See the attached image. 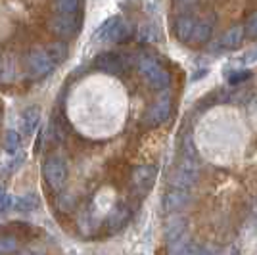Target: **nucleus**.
Returning <instances> with one entry per match:
<instances>
[{
	"label": "nucleus",
	"mask_w": 257,
	"mask_h": 255,
	"mask_svg": "<svg viewBox=\"0 0 257 255\" xmlns=\"http://www.w3.org/2000/svg\"><path fill=\"white\" fill-rule=\"evenodd\" d=\"M43 179L44 184L48 186L50 192H60L65 186L67 182V177H69V165H67V160H65L62 154H50L46 156L43 161Z\"/></svg>",
	"instance_id": "obj_1"
},
{
	"label": "nucleus",
	"mask_w": 257,
	"mask_h": 255,
	"mask_svg": "<svg viewBox=\"0 0 257 255\" xmlns=\"http://www.w3.org/2000/svg\"><path fill=\"white\" fill-rule=\"evenodd\" d=\"M22 67L31 81H41V79L48 77L50 73H54V69L58 65L48 56L46 48H31L29 52H25V56H23Z\"/></svg>",
	"instance_id": "obj_2"
},
{
	"label": "nucleus",
	"mask_w": 257,
	"mask_h": 255,
	"mask_svg": "<svg viewBox=\"0 0 257 255\" xmlns=\"http://www.w3.org/2000/svg\"><path fill=\"white\" fill-rule=\"evenodd\" d=\"M198 179H200L198 158H186V156H182L181 161L177 163V167L169 175V186L192 190L194 186H196V182H198Z\"/></svg>",
	"instance_id": "obj_3"
},
{
	"label": "nucleus",
	"mask_w": 257,
	"mask_h": 255,
	"mask_svg": "<svg viewBox=\"0 0 257 255\" xmlns=\"http://www.w3.org/2000/svg\"><path fill=\"white\" fill-rule=\"evenodd\" d=\"M139 71L144 77V81L154 90H165L171 83V75L163 65L154 60L152 56H140L139 58Z\"/></svg>",
	"instance_id": "obj_4"
},
{
	"label": "nucleus",
	"mask_w": 257,
	"mask_h": 255,
	"mask_svg": "<svg viewBox=\"0 0 257 255\" xmlns=\"http://www.w3.org/2000/svg\"><path fill=\"white\" fill-rule=\"evenodd\" d=\"M131 35H133L131 23L117 18V16L104 22L100 25V29L94 33L98 41H109V43H125V41H128Z\"/></svg>",
	"instance_id": "obj_5"
},
{
	"label": "nucleus",
	"mask_w": 257,
	"mask_h": 255,
	"mask_svg": "<svg viewBox=\"0 0 257 255\" xmlns=\"http://www.w3.org/2000/svg\"><path fill=\"white\" fill-rule=\"evenodd\" d=\"M48 29L54 33L58 39L62 41H69L73 39L79 29H81V22L77 20V14H56L48 22Z\"/></svg>",
	"instance_id": "obj_6"
},
{
	"label": "nucleus",
	"mask_w": 257,
	"mask_h": 255,
	"mask_svg": "<svg viewBox=\"0 0 257 255\" xmlns=\"http://www.w3.org/2000/svg\"><path fill=\"white\" fill-rule=\"evenodd\" d=\"M158 179V169L154 165H137L131 173V188L137 196H146Z\"/></svg>",
	"instance_id": "obj_7"
},
{
	"label": "nucleus",
	"mask_w": 257,
	"mask_h": 255,
	"mask_svg": "<svg viewBox=\"0 0 257 255\" xmlns=\"http://www.w3.org/2000/svg\"><path fill=\"white\" fill-rule=\"evenodd\" d=\"M171 94L169 92H165V94H161L154 104L150 106V109L146 111V117H144V123L148 125V127H160L163 125L169 115H171Z\"/></svg>",
	"instance_id": "obj_8"
},
{
	"label": "nucleus",
	"mask_w": 257,
	"mask_h": 255,
	"mask_svg": "<svg viewBox=\"0 0 257 255\" xmlns=\"http://www.w3.org/2000/svg\"><path fill=\"white\" fill-rule=\"evenodd\" d=\"M98 71L107 75H121L125 71V60L121 54L115 52H102L98 54V58L94 60Z\"/></svg>",
	"instance_id": "obj_9"
},
{
	"label": "nucleus",
	"mask_w": 257,
	"mask_h": 255,
	"mask_svg": "<svg viewBox=\"0 0 257 255\" xmlns=\"http://www.w3.org/2000/svg\"><path fill=\"white\" fill-rule=\"evenodd\" d=\"M188 203H190V190L171 186V188L167 190V194L163 196V211L177 213L179 209L186 207Z\"/></svg>",
	"instance_id": "obj_10"
},
{
	"label": "nucleus",
	"mask_w": 257,
	"mask_h": 255,
	"mask_svg": "<svg viewBox=\"0 0 257 255\" xmlns=\"http://www.w3.org/2000/svg\"><path fill=\"white\" fill-rule=\"evenodd\" d=\"M128 221H131V207L127 203H119L117 207H113V211L107 215L106 226L109 232H117Z\"/></svg>",
	"instance_id": "obj_11"
},
{
	"label": "nucleus",
	"mask_w": 257,
	"mask_h": 255,
	"mask_svg": "<svg viewBox=\"0 0 257 255\" xmlns=\"http://www.w3.org/2000/svg\"><path fill=\"white\" fill-rule=\"evenodd\" d=\"M215 27V18L209 16L207 20H196V27L192 33V44H204L211 39V33Z\"/></svg>",
	"instance_id": "obj_12"
},
{
	"label": "nucleus",
	"mask_w": 257,
	"mask_h": 255,
	"mask_svg": "<svg viewBox=\"0 0 257 255\" xmlns=\"http://www.w3.org/2000/svg\"><path fill=\"white\" fill-rule=\"evenodd\" d=\"M196 27V18L192 16H179L175 20V35L182 43H190L192 41V33Z\"/></svg>",
	"instance_id": "obj_13"
},
{
	"label": "nucleus",
	"mask_w": 257,
	"mask_h": 255,
	"mask_svg": "<svg viewBox=\"0 0 257 255\" xmlns=\"http://www.w3.org/2000/svg\"><path fill=\"white\" fill-rule=\"evenodd\" d=\"M186 232V219L182 215H173L169 219V223L165 226V238H167V244H173L177 240H181Z\"/></svg>",
	"instance_id": "obj_14"
},
{
	"label": "nucleus",
	"mask_w": 257,
	"mask_h": 255,
	"mask_svg": "<svg viewBox=\"0 0 257 255\" xmlns=\"http://www.w3.org/2000/svg\"><path fill=\"white\" fill-rule=\"evenodd\" d=\"M41 121V107L39 106H29L23 109L22 113V133L25 137H31L35 129L39 127Z\"/></svg>",
	"instance_id": "obj_15"
},
{
	"label": "nucleus",
	"mask_w": 257,
	"mask_h": 255,
	"mask_svg": "<svg viewBox=\"0 0 257 255\" xmlns=\"http://www.w3.org/2000/svg\"><path fill=\"white\" fill-rule=\"evenodd\" d=\"M39 205H41V200H39V196L37 194H22V196H18V198H14L10 203V207L14 211L18 213H31L35 209H39Z\"/></svg>",
	"instance_id": "obj_16"
},
{
	"label": "nucleus",
	"mask_w": 257,
	"mask_h": 255,
	"mask_svg": "<svg viewBox=\"0 0 257 255\" xmlns=\"http://www.w3.org/2000/svg\"><path fill=\"white\" fill-rule=\"evenodd\" d=\"M242 39H244V25H232V27L221 37L219 46L225 48V50H234V48L240 46Z\"/></svg>",
	"instance_id": "obj_17"
},
{
	"label": "nucleus",
	"mask_w": 257,
	"mask_h": 255,
	"mask_svg": "<svg viewBox=\"0 0 257 255\" xmlns=\"http://www.w3.org/2000/svg\"><path fill=\"white\" fill-rule=\"evenodd\" d=\"M65 135H67V129L64 127V123H62L58 117L50 121L48 129H44V137H46V140H48L50 144H60V142H64Z\"/></svg>",
	"instance_id": "obj_18"
},
{
	"label": "nucleus",
	"mask_w": 257,
	"mask_h": 255,
	"mask_svg": "<svg viewBox=\"0 0 257 255\" xmlns=\"http://www.w3.org/2000/svg\"><path fill=\"white\" fill-rule=\"evenodd\" d=\"M44 48H46L48 56L56 62V65L64 64L65 60H67V56H69V46H67L65 41H62V39H60V41H54V43H48Z\"/></svg>",
	"instance_id": "obj_19"
},
{
	"label": "nucleus",
	"mask_w": 257,
	"mask_h": 255,
	"mask_svg": "<svg viewBox=\"0 0 257 255\" xmlns=\"http://www.w3.org/2000/svg\"><path fill=\"white\" fill-rule=\"evenodd\" d=\"M75 205H77V200L71 192H65L64 188L60 192H56V207H58V211L69 213L75 209Z\"/></svg>",
	"instance_id": "obj_20"
},
{
	"label": "nucleus",
	"mask_w": 257,
	"mask_h": 255,
	"mask_svg": "<svg viewBox=\"0 0 257 255\" xmlns=\"http://www.w3.org/2000/svg\"><path fill=\"white\" fill-rule=\"evenodd\" d=\"M83 6V0H54L52 8L56 14H77Z\"/></svg>",
	"instance_id": "obj_21"
},
{
	"label": "nucleus",
	"mask_w": 257,
	"mask_h": 255,
	"mask_svg": "<svg viewBox=\"0 0 257 255\" xmlns=\"http://www.w3.org/2000/svg\"><path fill=\"white\" fill-rule=\"evenodd\" d=\"M4 148L8 154H18L20 148H22V137L18 131H8L6 133V139H4Z\"/></svg>",
	"instance_id": "obj_22"
},
{
	"label": "nucleus",
	"mask_w": 257,
	"mask_h": 255,
	"mask_svg": "<svg viewBox=\"0 0 257 255\" xmlns=\"http://www.w3.org/2000/svg\"><path fill=\"white\" fill-rule=\"evenodd\" d=\"M22 161H23V156L20 152H18V158H16V154H12V160L0 163V177H10L12 173L22 165Z\"/></svg>",
	"instance_id": "obj_23"
},
{
	"label": "nucleus",
	"mask_w": 257,
	"mask_h": 255,
	"mask_svg": "<svg viewBox=\"0 0 257 255\" xmlns=\"http://www.w3.org/2000/svg\"><path fill=\"white\" fill-rule=\"evenodd\" d=\"M20 251V240L16 236H0V253Z\"/></svg>",
	"instance_id": "obj_24"
},
{
	"label": "nucleus",
	"mask_w": 257,
	"mask_h": 255,
	"mask_svg": "<svg viewBox=\"0 0 257 255\" xmlns=\"http://www.w3.org/2000/svg\"><path fill=\"white\" fill-rule=\"evenodd\" d=\"M140 41L142 43H158L160 41V33H158V29L154 27V25H142V29H140Z\"/></svg>",
	"instance_id": "obj_25"
},
{
	"label": "nucleus",
	"mask_w": 257,
	"mask_h": 255,
	"mask_svg": "<svg viewBox=\"0 0 257 255\" xmlns=\"http://www.w3.org/2000/svg\"><path fill=\"white\" fill-rule=\"evenodd\" d=\"M244 35L247 39H257V12H253L247 18L246 25H244Z\"/></svg>",
	"instance_id": "obj_26"
},
{
	"label": "nucleus",
	"mask_w": 257,
	"mask_h": 255,
	"mask_svg": "<svg viewBox=\"0 0 257 255\" xmlns=\"http://www.w3.org/2000/svg\"><path fill=\"white\" fill-rule=\"evenodd\" d=\"M182 156H186V158H198L196 148H194L192 137H190V135H186L184 140H182Z\"/></svg>",
	"instance_id": "obj_27"
},
{
	"label": "nucleus",
	"mask_w": 257,
	"mask_h": 255,
	"mask_svg": "<svg viewBox=\"0 0 257 255\" xmlns=\"http://www.w3.org/2000/svg\"><path fill=\"white\" fill-rule=\"evenodd\" d=\"M251 77V71H236V73H232L230 77H228V85H232V86H236V85H240V83H244V81H247Z\"/></svg>",
	"instance_id": "obj_28"
},
{
	"label": "nucleus",
	"mask_w": 257,
	"mask_h": 255,
	"mask_svg": "<svg viewBox=\"0 0 257 255\" xmlns=\"http://www.w3.org/2000/svg\"><path fill=\"white\" fill-rule=\"evenodd\" d=\"M10 203H12V198L0 188V213L8 211V209H10Z\"/></svg>",
	"instance_id": "obj_29"
},
{
	"label": "nucleus",
	"mask_w": 257,
	"mask_h": 255,
	"mask_svg": "<svg viewBox=\"0 0 257 255\" xmlns=\"http://www.w3.org/2000/svg\"><path fill=\"white\" fill-rule=\"evenodd\" d=\"M244 62H246V64H251V62H257V46H253L251 50H247L246 56H244Z\"/></svg>",
	"instance_id": "obj_30"
}]
</instances>
